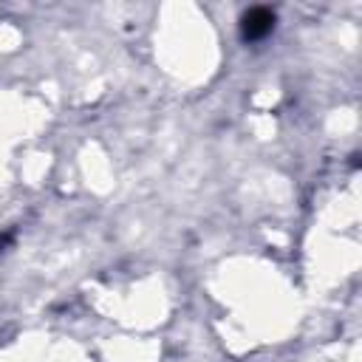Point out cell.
<instances>
[{
    "instance_id": "cell-2",
    "label": "cell",
    "mask_w": 362,
    "mask_h": 362,
    "mask_svg": "<svg viewBox=\"0 0 362 362\" xmlns=\"http://www.w3.org/2000/svg\"><path fill=\"white\" fill-rule=\"evenodd\" d=\"M3 243H6V235H0V246H3Z\"/></svg>"
},
{
    "instance_id": "cell-1",
    "label": "cell",
    "mask_w": 362,
    "mask_h": 362,
    "mask_svg": "<svg viewBox=\"0 0 362 362\" xmlns=\"http://www.w3.org/2000/svg\"><path fill=\"white\" fill-rule=\"evenodd\" d=\"M274 28V11L266 8V6H255L243 14L240 20V31H243V40H263L269 31Z\"/></svg>"
}]
</instances>
